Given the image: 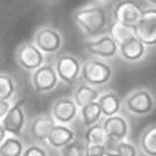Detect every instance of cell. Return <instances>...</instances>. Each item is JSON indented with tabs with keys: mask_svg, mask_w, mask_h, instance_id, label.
Masks as SVG:
<instances>
[{
	"mask_svg": "<svg viewBox=\"0 0 156 156\" xmlns=\"http://www.w3.org/2000/svg\"><path fill=\"white\" fill-rule=\"evenodd\" d=\"M96 2H98V3H110V2H113V0H96Z\"/></svg>",
	"mask_w": 156,
	"mask_h": 156,
	"instance_id": "33",
	"label": "cell"
},
{
	"mask_svg": "<svg viewBox=\"0 0 156 156\" xmlns=\"http://www.w3.org/2000/svg\"><path fill=\"white\" fill-rule=\"evenodd\" d=\"M73 22L87 39H92L100 37L106 30L109 18L104 7L92 4L76 9L73 12Z\"/></svg>",
	"mask_w": 156,
	"mask_h": 156,
	"instance_id": "1",
	"label": "cell"
},
{
	"mask_svg": "<svg viewBox=\"0 0 156 156\" xmlns=\"http://www.w3.org/2000/svg\"><path fill=\"white\" fill-rule=\"evenodd\" d=\"M108 151L106 145H86V156H105Z\"/></svg>",
	"mask_w": 156,
	"mask_h": 156,
	"instance_id": "28",
	"label": "cell"
},
{
	"mask_svg": "<svg viewBox=\"0 0 156 156\" xmlns=\"http://www.w3.org/2000/svg\"><path fill=\"white\" fill-rule=\"evenodd\" d=\"M59 156H86V144L83 140L76 139L59 151Z\"/></svg>",
	"mask_w": 156,
	"mask_h": 156,
	"instance_id": "25",
	"label": "cell"
},
{
	"mask_svg": "<svg viewBox=\"0 0 156 156\" xmlns=\"http://www.w3.org/2000/svg\"><path fill=\"white\" fill-rule=\"evenodd\" d=\"M26 98H18L14 101L7 116L2 120L5 131L9 136L23 137L27 126V115H26Z\"/></svg>",
	"mask_w": 156,
	"mask_h": 156,
	"instance_id": "9",
	"label": "cell"
},
{
	"mask_svg": "<svg viewBox=\"0 0 156 156\" xmlns=\"http://www.w3.org/2000/svg\"><path fill=\"white\" fill-rule=\"evenodd\" d=\"M97 102L101 106L104 119L120 115V112L122 109V100L120 98V96L116 92H112V90L102 92Z\"/></svg>",
	"mask_w": 156,
	"mask_h": 156,
	"instance_id": "18",
	"label": "cell"
},
{
	"mask_svg": "<svg viewBox=\"0 0 156 156\" xmlns=\"http://www.w3.org/2000/svg\"><path fill=\"white\" fill-rule=\"evenodd\" d=\"M59 78L54 69V65L51 62H46L38 70L31 73L30 83L31 87L37 94H48L54 92L59 85Z\"/></svg>",
	"mask_w": 156,
	"mask_h": 156,
	"instance_id": "8",
	"label": "cell"
},
{
	"mask_svg": "<svg viewBox=\"0 0 156 156\" xmlns=\"http://www.w3.org/2000/svg\"><path fill=\"white\" fill-rule=\"evenodd\" d=\"M80 120L82 122V125L86 128L89 126H93L96 124H100V122L104 120V115L101 106H100L98 102H92L89 105L83 106V108L80 109Z\"/></svg>",
	"mask_w": 156,
	"mask_h": 156,
	"instance_id": "20",
	"label": "cell"
},
{
	"mask_svg": "<svg viewBox=\"0 0 156 156\" xmlns=\"http://www.w3.org/2000/svg\"><path fill=\"white\" fill-rule=\"evenodd\" d=\"M137 147L141 155L156 156V124H149L140 132Z\"/></svg>",
	"mask_w": 156,
	"mask_h": 156,
	"instance_id": "19",
	"label": "cell"
},
{
	"mask_svg": "<svg viewBox=\"0 0 156 156\" xmlns=\"http://www.w3.org/2000/svg\"><path fill=\"white\" fill-rule=\"evenodd\" d=\"M135 31L145 46H156V7L144 9Z\"/></svg>",
	"mask_w": 156,
	"mask_h": 156,
	"instance_id": "14",
	"label": "cell"
},
{
	"mask_svg": "<svg viewBox=\"0 0 156 156\" xmlns=\"http://www.w3.org/2000/svg\"><path fill=\"white\" fill-rule=\"evenodd\" d=\"M101 90L98 87L90 86L85 82H80L74 86L73 93H71V98L77 104L78 108H83V106L89 105L92 102L98 101L100 96H101Z\"/></svg>",
	"mask_w": 156,
	"mask_h": 156,
	"instance_id": "17",
	"label": "cell"
},
{
	"mask_svg": "<svg viewBox=\"0 0 156 156\" xmlns=\"http://www.w3.org/2000/svg\"><path fill=\"white\" fill-rule=\"evenodd\" d=\"M51 117L57 124L70 126L80 117V108L71 97H59L54 100L50 106Z\"/></svg>",
	"mask_w": 156,
	"mask_h": 156,
	"instance_id": "12",
	"label": "cell"
},
{
	"mask_svg": "<svg viewBox=\"0 0 156 156\" xmlns=\"http://www.w3.org/2000/svg\"><path fill=\"white\" fill-rule=\"evenodd\" d=\"M14 101H0V120H3L11 109Z\"/></svg>",
	"mask_w": 156,
	"mask_h": 156,
	"instance_id": "29",
	"label": "cell"
},
{
	"mask_svg": "<svg viewBox=\"0 0 156 156\" xmlns=\"http://www.w3.org/2000/svg\"><path fill=\"white\" fill-rule=\"evenodd\" d=\"M144 8L137 0H120L113 7L112 19L115 23H120L135 28L140 22Z\"/></svg>",
	"mask_w": 156,
	"mask_h": 156,
	"instance_id": "10",
	"label": "cell"
},
{
	"mask_svg": "<svg viewBox=\"0 0 156 156\" xmlns=\"http://www.w3.org/2000/svg\"><path fill=\"white\" fill-rule=\"evenodd\" d=\"M18 93V82L8 73H0V101H12Z\"/></svg>",
	"mask_w": 156,
	"mask_h": 156,
	"instance_id": "21",
	"label": "cell"
},
{
	"mask_svg": "<svg viewBox=\"0 0 156 156\" xmlns=\"http://www.w3.org/2000/svg\"><path fill=\"white\" fill-rule=\"evenodd\" d=\"M15 62L22 70L31 74L46 63V55L32 42H23L15 50Z\"/></svg>",
	"mask_w": 156,
	"mask_h": 156,
	"instance_id": "5",
	"label": "cell"
},
{
	"mask_svg": "<svg viewBox=\"0 0 156 156\" xmlns=\"http://www.w3.org/2000/svg\"><path fill=\"white\" fill-rule=\"evenodd\" d=\"M83 50L92 58L106 61L113 59L119 55V44L109 34H105L97 38L86 39L83 42Z\"/></svg>",
	"mask_w": 156,
	"mask_h": 156,
	"instance_id": "7",
	"label": "cell"
},
{
	"mask_svg": "<svg viewBox=\"0 0 156 156\" xmlns=\"http://www.w3.org/2000/svg\"><path fill=\"white\" fill-rule=\"evenodd\" d=\"M109 35L117 42V44H121V43H124V42L129 41L131 38L136 37V31H135V28H132V27H128V26L115 23V22H113V24L110 26Z\"/></svg>",
	"mask_w": 156,
	"mask_h": 156,
	"instance_id": "24",
	"label": "cell"
},
{
	"mask_svg": "<svg viewBox=\"0 0 156 156\" xmlns=\"http://www.w3.org/2000/svg\"><path fill=\"white\" fill-rule=\"evenodd\" d=\"M101 124L108 143L117 144V143L128 140V136L131 133V125L126 117L122 116L121 113L112 117H105Z\"/></svg>",
	"mask_w": 156,
	"mask_h": 156,
	"instance_id": "13",
	"label": "cell"
},
{
	"mask_svg": "<svg viewBox=\"0 0 156 156\" xmlns=\"http://www.w3.org/2000/svg\"><path fill=\"white\" fill-rule=\"evenodd\" d=\"M57 125L54 119L50 113H41L30 119L26 126V132L28 137L31 139V144H46V140L53 131V128Z\"/></svg>",
	"mask_w": 156,
	"mask_h": 156,
	"instance_id": "11",
	"label": "cell"
},
{
	"mask_svg": "<svg viewBox=\"0 0 156 156\" xmlns=\"http://www.w3.org/2000/svg\"><path fill=\"white\" fill-rule=\"evenodd\" d=\"M23 156H48V151L42 144H28L26 145Z\"/></svg>",
	"mask_w": 156,
	"mask_h": 156,
	"instance_id": "27",
	"label": "cell"
},
{
	"mask_svg": "<svg viewBox=\"0 0 156 156\" xmlns=\"http://www.w3.org/2000/svg\"><path fill=\"white\" fill-rule=\"evenodd\" d=\"M113 151H115L119 156H140L139 147L137 145H135L133 143L128 141V140L115 144Z\"/></svg>",
	"mask_w": 156,
	"mask_h": 156,
	"instance_id": "26",
	"label": "cell"
},
{
	"mask_svg": "<svg viewBox=\"0 0 156 156\" xmlns=\"http://www.w3.org/2000/svg\"><path fill=\"white\" fill-rule=\"evenodd\" d=\"M105 156H119V155H117L116 152L112 149V151H108V152H106V155H105Z\"/></svg>",
	"mask_w": 156,
	"mask_h": 156,
	"instance_id": "31",
	"label": "cell"
},
{
	"mask_svg": "<svg viewBox=\"0 0 156 156\" xmlns=\"http://www.w3.org/2000/svg\"><path fill=\"white\" fill-rule=\"evenodd\" d=\"M26 144L20 137L9 136L0 145V156H23Z\"/></svg>",
	"mask_w": 156,
	"mask_h": 156,
	"instance_id": "22",
	"label": "cell"
},
{
	"mask_svg": "<svg viewBox=\"0 0 156 156\" xmlns=\"http://www.w3.org/2000/svg\"><path fill=\"white\" fill-rule=\"evenodd\" d=\"M145 2H147L148 4H151V5H154V7H156V0H145Z\"/></svg>",
	"mask_w": 156,
	"mask_h": 156,
	"instance_id": "32",
	"label": "cell"
},
{
	"mask_svg": "<svg viewBox=\"0 0 156 156\" xmlns=\"http://www.w3.org/2000/svg\"><path fill=\"white\" fill-rule=\"evenodd\" d=\"M113 76H115V70L110 63L97 58H89L85 62H82L80 80L81 82L100 89L108 85L113 80Z\"/></svg>",
	"mask_w": 156,
	"mask_h": 156,
	"instance_id": "2",
	"label": "cell"
},
{
	"mask_svg": "<svg viewBox=\"0 0 156 156\" xmlns=\"http://www.w3.org/2000/svg\"><path fill=\"white\" fill-rule=\"evenodd\" d=\"M119 55L128 63H137L147 55V46L137 37H133L129 41L119 44Z\"/></svg>",
	"mask_w": 156,
	"mask_h": 156,
	"instance_id": "15",
	"label": "cell"
},
{
	"mask_svg": "<svg viewBox=\"0 0 156 156\" xmlns=\"http://www.w3.org/2000/svg\"><path fill=\"white\" fill-rule=\"evenodd\" d=\"M7 137H8V133H7V131H5V128H4V125H3L2 120H0V145L3 144V141H4Z\"/></svg>",
	"mask_w": 156,
	"mask_h": 156,
	"instance_id": "30",
	"label": "cell"
},
{
	"mask_svg": "<svg viewBox=\"0 0 156 156\" xmlns=\"http://www.w3.org/2000/svg\"><path fill=\"white\" fill-rule=\"evenodd\" d=\"M32 43L44 55H58L63 46V37L57 28L51 26H43L35 31Z\"/></svg>",
	"mask_w": 156,
	"mask_h": 156,
	"instance_id": "6",
	"label": "cell"
},
{
	"mask_svg": "<svg viewBox=\"0 0 156 156\" xmlns=\"http://www.w3.org/2000/svg\"><path fill=\"white\" fill-rule=\"evenodd\" d=\"M83 141H85L86 145H106L108 144L101 122L85 129Z\"/></svg>",
	"mask_w": 156,
	"mask_h": 156,
	"instance_id": "23",
	"label": "cell"
},
{
	"mask_svg": "<svg viewBox=\"0 0 156 156\" xmlns=\"http://www.w3.org/2000/svg\"><path fill=\"white\" fill-rule=\"evenodd\" d=\"M156 108V97L147 87H137L131 90L122 98V109L128 115L144 117L151 115Z\"/></svg>",
	"mask_w": 156,
	"mask_h": 156,
	"instance_id": "3",
	"label": "cell"
},
{
	"mask_svg": "<svg viewBox=\"0 0 156 156\" xmlns=\"http://www.w3.org/2000/svg\"><path fill=\"white\" fill-rule=\"evenodd\" d=\"M53 65L59 81L65 85H73L80 80L82 62L74 54L70 53L58 54L54 58Z\"/></svg>",
	"mask_w": 156,
	"mask_h": 156,
	"instance_id": "4",
	"label": "cell"
},
{
	"mask_svg": "<svg viewBox=\"0 0 156 156\" xmlns=\"http://www.w3.org/2000/svg\"><path fill=\"white\" fill-rule=\"evenodd\" d=\"M76 139H77V135L71 126L57 124L53 128V131L50 132V135H48L46 140V145L55 149V151H61L67 144L73 143Z\"/></svg>",
	"mask_w": 156,
	"mask_h": 156,
	"instance_id": "16",
	"label": "cell"
}]
</instances>
